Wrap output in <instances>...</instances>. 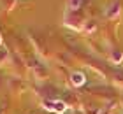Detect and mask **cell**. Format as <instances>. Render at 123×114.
I'll return each mask as SVG.
<instances>
[{
    "label": "cell",
    "instance_id": "cell-1",
    "mask_svg": "<svg viewBox=\"0 0 123 114\" xmlns=\"http://www.w3.org/2000/svg\"><path fill=\"white\" fill-rule=\"evenodd\" d=\"M72 83H74V84H83V83H85V76L79 74V72L72 74Z\"/></svg>",
    "mask_w": 123,
    "mask_h": 114
}]
</instances>
